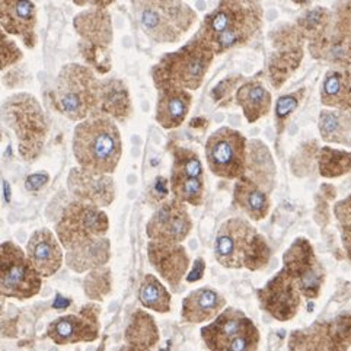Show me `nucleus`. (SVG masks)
Returning a JSON list of instances; mask_svg holds the SVG:
<instances>
[{"label":"nucleus","instance_id":"nucleus-1","mask_svg":"<svg viewBox=\"0 0 351 351\" xmlns=\"http://www.w3.org/2000/svg\"><path fill=\"white\" fill-rule=\"evenodd\" d=\"M263 18V5H251L241 0H219L217 6L206 15L197 34L219 56L250 44L261 31Z\"/></svg>","mask_w":351,"mask_h":351},{"label":"nucleus","instance_id":"nucleus-2","mask_svg":"<svg viewBox=\"0 0 351 351\" xmlns=\"http://www.w3.org/2000/svg\"><path fill=\"white\" fill-rule=\"evenodd\" d=\"M73 154L79 167L85 171L110 175L123 154L121 134L111 117L93 112L80 121L73 134Z\"/></svg>","mask_w":351,"mask_h":351},{"label":"nucleus","instance_id":"nucleus-3","mask_svg":"<svg viewBox=\"0 0 351 351\" xmlns=\"http://www.w3.org/2000/svg\"><path fill=\"white\" fill-rule=\"evenodd\" d=\"M215 51L198 34L180 47L178 50L163 56L154 66L152 77L156 89L175 86L186 90H197L203 85L210 66L215 60Z\"/></svg>","mask_w":351,"mask_h":351},{"label":"nucleus","instance_id":"nucleus-4","mask_svg":"<svg viewBox=\"0 0 351 351\" xmlns=\"http://www.w3.org/2000/svg\"><path fill=\"white\" fill-rule=\"evenodd\" d=\"M133 8L140 28L158 44L180 43L198 19L184 0H133Z\"/></svg>","mask_w":351,"mask_h":351},{"label":"nucleus","instance_id":"nucleus-5","mask_svg":"<svg viewBox=\"0 0 351 351\" xmlns=\"http://www.w3.org/2000/svg\"><path fill=\"white\" fill-rule=\"evenodd\" d=\"M101 82L86 66L70 63L56 79L53 102L56 110L72 121H84L99 108Z\"/></svg>","mask_w":351,"mask_h":351},{"label":"nucleus","instance_id":"nucleus-6","mask_svg":"<svg viewBox=\"0 0 351 351\" xmlns=\"http://www.w3.org/2000/svg\"><path fill=\"white\" fill-rule=\"evenodd\" d=\"M202 338L210 351H258L261 334L245 312L225 308L202 328Z\"/></svg>","mask_w":351,"mask_h":351},{"label":"nucleus","instance_id":"nucleus-7","mask_svg":"<svg viewBox=\"0 0 351 351\" xmlns=\"http://www.w3.org/2000/svg\"><path fill=\"white\" fill-rule=\"evenodd\" d=\"M2 119L16 132L22 156L25 159L37 156L47 133L45 117L38 101L27 93H18L3 104Z\"/></svg>","mask_w":351,"mask_h":351},{"label":"nucleus","instance_id":"nucleus-8","mask_svg":"<svg viewBox=\"0 0 351 351\" xmlns=\"http://www.w3.org/2000/svg\"><path fill=\"white\" fill-rule=\"evenodd\" d=\"M248 138L237 128L223 125L206 142V160L210 172L219 178L237 181L247 172Z\"/></svg>","mask_w":351,"mask_h":351},{"label":"nucleus","instance_id":"nucleus-9","mask_svg":"<svg viewBox=\"0 0 351 351\" xmlns=\"http://www.w3.org/2000/svg\"><path fill=\"white\" fill-rule=\"evenodd\" d=\"M108 217L98 206L85 202L70 204L58 221L57 235L70 251L88 248L92 242H99L108 230Z\"/></svg>","mask_w":351,"mask_h":351},{"label":"nucleus","instance_id":"nucleus-10","mask_svg":"<svg viewBox=\"0 0 351 351\" xmlns=\"http://www.w3.org/2000/svg\"><path fill=\"white\" fill-rule=\"evenodd\" d=\"M41 289V276L16 243H0V296L31 299Z\"/></svg>","mask_w":351,"mask_h":351},{"label":"nucleus","instance_id":"nucleus-11","mask_svg":"<svg viewBox=\"0 0 351 351\" xmlns=\"http://www.w3.org/2000/svg\"><path fill=\"white\" fill-rule=\"evenodd\" d=\"M283 270L293 277L302 298L315 300L321 296L326 270L308 238L299 237L291 242L283 254Z\"/></svg>","mask_w":351,"mask_h":351},{"label":"nucleus","instance_id":"nucleus-12","mask_svg":"<svg viewBox=\"0 0 351 351\" xmlns=\"http://www.w3.org/2000/svg\"><path fill=\"white\" fill-rule=\"evenodd\" d=\"M273 53L268 58V80L274 89L282 88L299 69L305 56L306 40L296 23H286L271 34Z\"/></svg>","mask_w":351,"mask_h":351},{"label":"nucleus","instance_id":"nucleus-13","mask_svg":"<svg viewBox=\"0 0 351 351\" xmlns=\"http://www.w3.org/2000/svg\"><path fill=\"white\" fill-rule=\"evenodd\" d=\"M260 232L242 217H230L221 223L215 239V258L229 270L245 267Z\"/></svg>","mask_w":351,"mask_h":351},{"label":"nucleus","instance_id":"nucleus-14","mask_svg":"<svg viewBox=\"0 0 351 351\" xmlns=\"http://www.w3.org/2000/svg\"><path fill=\"white\" fill-rule=\"evenodd\" d=\"M308 51L331 67L351 66V16L332 10L328 25L317 38L308 43Z\"/></svg>","mask_w":351,"mask_h":351},{"label":"nucleus","instance_id":"nucleus-15","mask_svg":"<svg viewBox=\"0 0 351 351\" xmlns=\"http://www.w3.org/2000/svg\"><path fill=\"white\" fill-rule=\"evenodd\" d=\"M256 299H258L260 309L278 322L295 319L302 306L299 287L293 277L283 268L256 290Z\"/></svg>","mask_w":351,"mask_h":351},{"label":"nucleus","instance_id":"nucleus-16","mask_svg":"<svg viewBox=\"0 0 351 351\" xmlns=\"http://www.w3.org/2000/svg\"><path fill=\"white\" fill-rule=\"evenodd\" d=\"M193 220L185 203L165 200L147 221L146 233L150 241L165 243H181L189 238Z\"/></svg>","mask_w":351,"mask_h":351},{"label":"nucleus","instance_id":"nucleus-17","mask_svg":"<svg viewBox=\"0 0 351 351\" xmlns=\"http://www.w3.org/2000/svg\"><path fill=\"white\" fill-rule=\"evenodd\" d=\"M147 256L159 276L172 289H178L190 267V256L182 245L150 241L147 245Z\"/></svg>","mask_w":351,"mask_h":351},{"label":"nucleus","instance_id":"nucleus-18","mask_svg":"<svg viewBox=\"0 0 351 351\" xmlns=\"http://www.w3.org/2000/svg\"><path fill=\"white\" fill-rule=\"evenodd\" d=\"M99 331L98 312L86 308L80 315H66L57 318L49 325L47 335L58 344H75L82 341L97 340Z\"/></svg>","mask_w":351,"mask_h":351},{"label":"nucleus","instance_id":"nucleus-19","mask_svg":"<svg viewBox=\"0 0 351 351\" xmlns=\"http://www.w3.org/2000/svg\"><path fill=\"white\" fill-rule=\"evenodd\" d=\"M0 25L19 37L27 47L35 45L37 8L32 0H0Z\"/></svg>","mask_w":351,"mask_h":351},{"label":"nucleus","instance_id":"nucleus-20","mask_svg":"<svg viewBox=\"0 0 351 351\" xmlns=\"http://www.w3.org/2000/svg\"><path fill=\"white\" fill-rule=\"evenodd\" d=\"M27 256L31 265L41 277H51L63 264V251L54 233L38 229L32 233L27 245Z\"/></svg>","mask_w":351,"mask_h":351},{"label":"nucleus","instance_id":"nucleus-21","mask_svg":"<svg viewBox=\"0 0 351 351\" xmlns=\"http://www.w3.org/2000/svg\"><path fill=\"white\" fill-rule=\"evenodd\" d=\"M69 186L80 202H88L98 207L110 206L115 197V186L111 177L82 168L70 172Z\"/></svg>","mask_w":351,"mask_h":351},{"label":"nucleus","instance_id":"nucleus-22","mask_svg":"<svg viewBox=\"0 0 351 351\" xmlns=\"http://www.w3.org/2000/svg\"><path fill=\"white\" fill-rule=\"evenodd\" d=\"M193 104V95L190 90L175 86H167L158 89L156 102V123L165 128L173 130L185 121Z\"/></svg>","mask_w":351,"mask_h":351},{"label":"nucleus","instance_id":"nucleus-23","mask_svg":"<svg viewBox=\"0 0 351 351\" xmlns=\"http://www.w3.org/2000/svg\"><path fill=\"white\" fill-rule=\"evenodd\" d=\"M226 308V298L213 287L193 290L182 300L181 317L185 322L204 324L213 321Z\"/></svg>","mask_w":351,"mask_h":351},{"label":"nucleus","instance_id":"nucleus-24","mask_svg":"<svg viewBox=\"0 0 351 351\" xmlns=\"http://www.w3.org/2000/svg\"><path fill=\"white\" fill-rule=\"evenodd\" d=\"M75 28L84 40L82 49L107 50L112 41L111 18L104 9H92L82 12L75 18Z\"/></svg>","mask_w":351,"mask_h":351},{"label":"nucleus","instance_id":"nucleus-25","mask_svg":"<svg viewBox=\"0 0 351 351\" xmlns=\"http://www.w3.org/2000/svg\"><path fill=\"white\" fill-rule=\"evenodd\" d=\"M235 102L250 124L260 121L273 110V97L261 80L247 79L235 92Z\"/></svg>","mask_w":351,"mask_h":351},{"label":"nucleus","instance_id":"nucleus-26","mask_svg":"<svg viewBox=\"0 0 351 351\" xmlns=\"http://www.w3.org/2000/svg\"><path fill=\"white\" fill-rule=\"evenodd\" d=\"M233 204L247 215L252 221L267 219L271 210L270 194H267L258 184L248 177L237 180L233 186Z\"/></svg>","mask_w":351,"mask_h":351},{"label":"nucleus","instance_id":"nucleus-27","mask_svg":"<svg viewBox=\"0 0 351 351\" xmlns=\"http://www.w3.org/2000/svg\"><path fill=\"white\" fill-rule=\"evenodd\" d=\"M319 98L325 108L351 111V66L326 70Z\"/></svg>","mask_w":351,"mask_h":351},{"label":"nucleus","instance_id":"nucleus-28","mask_svg":"<svg viewBox=\"0 0 351 351\" xmlns=\"http://www.w3.org/2000/svg\"><path fill=\"white\" fill-rule=\"evenodd\" d=\"M276 163L268 146L261 140H250L245 177L258 184L267 194H271L276 186Z\"/></svg>","mask_w":351,"mask_h":351},{"label":"nucleus","instance_id":"nucleus-29","mask_svg":"<svg viewBox=\"0 0 351 351\" xmlns=\"http://www.w3.org/2000/svg\"><path fill=\"white\" fill-rule=\"evenodd\" d=\"M99 110L117 121H127L133 114V104L127 85L120 79H107L99 86Z\"/></svg>","mask_w":351,"mask_h":351},{"label":"nucleus","instance_id":"nucleus-30","mask_svg":"<svg viewBox=\"0 0 351 351\" xmlns=\"http://www.w3.org/2000/svg\"><path fill=\"white\" fill-rule=\"evenodd\" d=\"M318 130L325 143L351 147V111L334 108L321 110Z\"/></svg>","mask_w":351,"mask_h":351},{"label":"nucleus","instance_id":"nucleus-31","mask_svg":"<svg viewBox=\"0 0 351 351\" xmlns=\"http://www.w3.org/2000/svg\"><path fill=\"white\" fill-rule=\"evenodd\" d=\"M125 341L130 346L152 348L159 343V330L152 315L138 309L125 330Z\"/></svg>","mask_w":351,"mask_h":351},{"label":"nucleus","instance_id":"nucleus-32","mask_svg":"<svg viewBox=\"0 0 351 351\" xmlns=\"http://www.w3.org/2000/svg\"><path fill=\"white\" fill-rule=\"evenodd\" d=\"M138 300L146 309L168 313L171 311L172 296L156 276L146 274L138 287Z\"/></svg>","mask_w":351,"mask_h":351},{"label":"nucleus","instance_id":"nucleus-33","mask_svg":"<svg viewBox=\"0 0 351 351\" xmlns=\"http://www.w3.org/2000/svg\"><path fill=\"white\" fill-rule=\"evenodd\" d=\"M317 165L322 178H340L351 172V152L322 146L317 152Z\"/></svg>","mask_w":351,"mask_h":351},{"label":"nucleus","instance_id":"nucleus-34","mask_svg":"<svg viewBox=\"0 0 351 351\" xmlns=\"http://www.w3.org/2000/svg\"><path fill=\"white\" fill-rule=\"evenodd\" d=\"M289 351H328L326 348V321H315L306 328L289 335Z\"/></svg>","mask_w":351,"mask_h":351},{"label":"nucleus","instance_id":"nucleus-35","mask_svg":"<svg viewBox=\"0 0 351 351\" xmlns=\"http://www.w3.org/2000/svg\"><path fill=\"white\" fill-rule=\"evenodd\" d=\"M171 178H204V168L194 150L182 146L172 149Z\"/></svg>","mask_w":351,"mask_h":351},{"label":"nucleus","instance_id":"nucleus-36","mask_svg":"<svg viewBox=\"0 0 351 351\" xmlns=\"http://www.w3.org/2000/svg\"><path fill=\"white\" fill-rule=\"evenodd\" d=\"M332 18V9L325 6H315L308 9L298 18L296 27L302 32L303 38L306 43L312 41L318 37V35L328 25V22Z\"/></svg>","mask_w":351,"mask_h":351},{"label":"nucleus","instance_id":"nucleus-37","mask_svg":"<svg viewBox=\"0 0 351 351\" xmlns=\"http://www.w3.org/2000/svg\"><path fill=\"white\" fill-rule=\"evenodd\" d=\"M169 189L181 203L198 207L204 202V178H169Z\"/></svg>","mask_w":351,"mask_h":351},{"label":"nucleus","instance_id":"nucleus-38","mask_svg":"<svg viewBox=\"0 0 351 351\" xmlns=\"http://www.w3.org/2000/svg\"><path fill=\"white\" fill-rule=\"evenodd\" d=\"M326 348L348 351L351 348V313H341L326 321Z\"/></svg>","mask_w":351,"mask_h":351},{"label":"nucleus","instance_id":"nucleus-39","mask_svg":"<svg viewBox=\"0 0 351 351\" xmlns=\"http://www.w3.org/2000/svg\"><path fill=\"white\" fill-rule=\"evenodd\" d=\"M305 95H306V89L300 88L296 92H290V93H286V95H282L276 101L274 124H276L277 134H283L289 117L299 108V105L302 104Z\"/></svg>","mask_w":351,"mask_h":351},{"label":"nucleus","instance_id":"nucleus-40","mask_svg":"<svg viewBox=\"0 0 351 351\" xmlns=\"http://www.w3.org/2000/svg\"><path fill=\"white\" fill-rule=\"evenodd\" d=\"M334 216L340 230L343 248L351 264V194L334 204Z\"/></svg>","mask_w":351,"mask_h":351},{"label":"nucleus","instance_id":"nucleus-41","mask_svg":"<svg viewBox=\"0 0 351 351\" xmlns=\"http://www.w3.org/2000/svg\"><path fill=\"white\" fill-rule=\"evenodd\" d=\"M271 256H273V250L270 247V243L265 239L264 235H258L256 238L254 247L250 252V256L247 263H245V267L247 270L250 271H260L264 270V268L270 264L271 261Z\"/></svg>","mask_w":351,"mask_h":351},{"label":"nucleus","instance_id":"nucleus-42","mask_svg":"<svg viewBox=\"0 0 351 351\" xmlns=\"http://www.w3.org/2000/svg\"><path fill=\"white\" fill-rule=\"evenodd\" d=\"M247 80L241 75H233L229 77H225L223 80H220L219 84L212 89V93L210 97L212 99L220 105V107H229L230 102V95L233 92H237V89Z\"/></svg>","mask_w":351,"mask_h":351},{"label":"nucleus","instance_id":"nucleus-43","mask_svg":"<svg viewBox=\"0 0 351 351\" xmlns=\"http://www.w3.org/2000/svg\"><path fill=\"white\" fill-rule=\"evenodd\" d=\"M22 53L14 41H10L8 34L0 28V70L9 67L16 63L21 58Z\"/></svg>","mask_w":351,"mask_h":351},{"label":"nucleus","instance_id":"nucleus-44","mask_svg":"<svg viewBox=\"0 0 351 351\" xmlns=\"http://www.w3.org/2000/svg\"><path fill=\"white\" fill-rule=\"evenodd\" d=\"M169 181L165 177H158L149 190V202L152 204H162L169 195Z\"/></svg>","mask_w":351,"mask_h":351},{"label":"nucleus","instance_id":"nucleus-45","mask_svg":"<svg viewBox=\"0 0 351 351\" xmlns=\"http://www.w3.org/2000/svg\"><path fill=\"white\" fill-rule=\"evenodd\" d=\"M47 182H49V173H45V172L32 173L25 181V189L31 193H35V191L41 190Z\"/></svg>","mask_w":351,"mask_h":351},{"label":"nucleus","instance_id":"nucleus-46","mask_svg":"<svg viewBox=\"0 0 351 351\" xmlns=\"http://www.w3.org/2000/svg\"><path fill=\"white\" fill-rule=\"evenodd\" d=\"M206 271V261L203 258H197L193 264L191 271L186 274V282L189 283H194L198 282V280H202Z\"/></svg>","mask_w":351,"mask_h":351},{"label":"nucleus","instance_id":"nucleus-47","mask_svg":"<svg viewBox=\"0 0 351 351\" xmlns=\"http://www.w3.org/2000/svg\"><path fill=\"white\" fill-rule=\"evenodd\" d=\"M114 0H73V3L80 8H92V9H105L108 8Z\"/></svg>","mask_w":351,"mask_h":351},{"label":"nucleus","instance_id":"nucleus-48","mask_svg":"<svg viewBox=\"0 0 351 351\" xmlns=\"http://www.w3.org/2000/svg\"><path fill=\"white\" fill-rule=\"evenodd\" d=\"M332 10L341 12V14L351 16V0H337L335 5L332 6Z\"/></svg>","mask_w":351,"mask_h":351},{"label":"nucleus","instance_id":"nucleus-49","mask_svg":"<svg viewBox=\"0 0 351 351\" xmlns=\"http://www.w3.org/2000/svg\"><path fill=\"white\" fill-rule=\"evenodd\" d=\"M69 305H70V300L69 299L63 298L62 295H57L56 300L53 303V308L54 309H66Z\"/></svg>","mask_w":351,"mask_h":351},{"label":"nucleus","instance_id":"nucleus-50","mask_svg":"<svg viewBox=\"0 0 351 351\" xmlns=\"http://www.w3.org/2000/svg\"><path fill=\"white\" fill-rule=\"evenodd\" d=\"M120 351H152V350L150 348H143V347H136V346L125 344L124 347H121Z\"/></svg>","mask_w":351,"mask_h":351},{"label":"nucleus","instance_id":"nucleus-51","mask_svg":"<svg viewBox=\"0 0 351 351\" xmlns=\"http://www.w3.org/2000/svg\"><path fill=\"white\" fill-rule=\"evenodd\" d=\"M241 2H245V3H251V5H261L263 0H241Z\"/></svg>","mask_w":351,"mask_h":351}]
</instances>
